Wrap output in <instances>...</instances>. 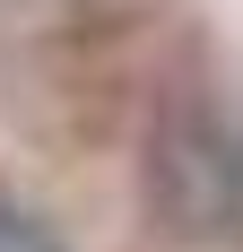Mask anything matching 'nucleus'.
Listing matches in <instances>:
<instances>
[{
	"instance_id": "nucleus-1",
	"label": "nucleus",
	"mask_w": 243,
	"mask_h": 252,
	"mask_svg": "<svg viewBox=\"0 0 243 252\" xmlns=\"http://www.w3.org/2000/svg\"><path fill=\"white\" fill-rule=\"evenodd\" d=\"M139 200L165 244H243V122L209 96H174L148 130Z\"/></svg>"
},
{
	"instance_id": "nucleus-2",
	"label": "nucleus",
	"mask_w": 243,
	"mask_h": 252,
	"mask_svg": "<svg viewBox=\"0 0 243 252\" xmlns=\"http://www.w3.org/2000/svg\"><path fill=\"white\" fill-rule=\"evenodd\" d=\"M0 252H61V244H52V235L35 226V218H26L9 191H0Z\"/></svg>"
}]
</instances>
